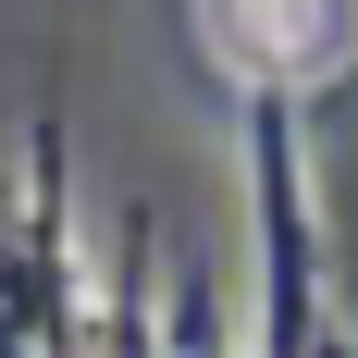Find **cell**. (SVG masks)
Instances as JSON below:
<instances>
[{"label": "cell", "instance_id": "6da1fadb", "mask_svg": "<svg viewBox=\"0 0 358 358\" xmlns=\"http://www.w3.org/2000/svg\"><path fill=\"white\" fill-rule=\"evenodd\" d=\"M198 37L248 87H322L358 50V0H198Z\"/></svg>", "mask_w": 358, "mask_h": 358}]
</instances>
